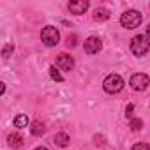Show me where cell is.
I'll return each mask as SVG.
<instances>
[{
	"instance_id": "obj_2",
	"label": "cell",
	"mask_w": 150,
	"mask_h": 150,
	"mask_svg": "<svg viewBox=\"0 0 150 150\" xmlns=\"http://www.w3.org/2000/svg\"><path fill=\"white\" fill-rule=\"evenodd\" d=\"M150 50V39L143 34L139 35H134L131 39V51L136 55V57H143L146 51Z\"/></svg>"
},
{
	"instance_id": "obj_1",
	"label": "cell",
	"mask_w": 150,
	"mask_h": 150,
	"mask_svg": "<svg viewBox=\"0 0 150 150\" xmlns=\"http://www.w3.org/2000/svg\"><path fill=\"white\" fill-rule=\"evenodd\" d=\"M141 20H143L141 13H138V11H134V9H129V11H125V13L120 16V25H122L124 28L131 30V28H138V27L141 25Z\"/></svg>"
},
{
	"instance_id": "obj_6",
	"label": "cell",
	"mask_w": 150,
	"mask_h": 150,
	"mask_svg": "<svg viewBox=\"0 0 150 150\" xmlns=\"http://www.w3.org/2000/svg\"><path fill=\"white\" fill-rule=\"evenodd\" d=\"M83 50H85L87 55H96L103 50V41L99 37H88L83 44Z\"/></svg>"
},
{
	"instance_id": "obj_18",
	"label": "cell",
	"mask_w": 150,
	"mask_h": 150,
	"mask_svg": "<svg viewBox=\"0 0 150 150\" xmlns=\"http://www.w3.org/2000/svg\"><path fill=\"white\" fill-rule=\"evenodd\" d=\"M76 39H78L76 35H69L67 37V46L69 48H74V46H76Z\"/></svg>"
},
{
	"instance_id": "obj_19",
	"label": "cell",
	"mask_w": 150,
	"mask_h": 150,
	"mask_svg": "<svg viewBox=\"0 0 150 150\" xmlns=\"http://www.w3.org/2000/svg\"><path fill=\"white\" fill-rule=\"evenodd\" d=\"M132 110H134V104H129V106L125 108V115L131 117V115H132Z\"/></svg>"
},
{
	"instance_id": "obj_11",
	"label": "cell",
	"mask_w": 150,
	"mask_h": 150,
	"mask_svg": "<svg viewBox=\"0 0 150 150\" xmlns=\"http://www.w3.org/2000/svg\"><path fill=\"white\" fill-rule=\"evenodd\" d=\"M69 141H71V138H69V134H65V132H57V134L53 136V143H55L57 146H67Z\"/></svg>"
},
{
	"instance_id": "obj_21",
	"label": "cell",
	"mask_w": 150,
	"mask_h": 150,
	"mask_svg": "<svg viewBox=\"0 0 150 150\" xmlns=\"http://www.w3.org/2000/svg\"><path fill=\"white\" fill-rule=\"evenodd\" d=\"M146 37L150 39V25H148V28H146Z\"/></svg>"
},
{
	"instance_id": "obj_4",
	"label": "cell",
	"mask_w": 150,
	"mask_h": 150,
	"mask_svg": "<svg viewBox=\"0 0 150 150\" xmlns=\"http://www.w3.org/2000/svg\"><path fill=\"white\" fill-rule=\"evenodd\" d=\"M41 39H42V42H44L46 46H50V48H51V46H57L58 41H60V32H58V28L48 25V27L42 28V32H41Z\"/></svg>"
},
{
	"instance_id": "obj_17",
	"label": "cell",
	"mask_w": 150,
	"mask_h": 150,
	"mask_svg": "<svg viewBox=\"0 0 150 150\" xmlns=\"http://www.w3.org/2000/svg\"><path fill=\"white\" fill-rule=\"evenodd\" d=\"M131 150H150V145L148 143H136Z\"/></svg>"
},
{
	"instance_id": "obj_20",
	"label": "cell",
	"mask_w": 150,
	"mask_h": 150,
	"mask_svg": "<svg viewBox=\"0 0 150 150\" xmlns=\"http://www.w3.org/2000/svg\"><path fill=\"white\" fill-rule=\"evenodd\" d=\"M34 150H48L46 146H37V148H34Z\"/></svg>"
},
{
	"instance_id": "obj_5",
	"label": "cell",
	"mask_w": 150,
	"mask_h": 150,
	"mask_svg": "<svg viewBox=\"0 0 150 150\" xmlns=\"http://www.w3.org/2000/svg\"><path fill=\"white\" fill-rule=\"evenodd\" d=\"M129 85H131L136 92H143V90H146V87L150 85V78L146 76L145 72H136V74H132V76H131Z\"/></svg>"
},
{
	"instance_id": "obj_8",
	"label": "cell",
	"mask_w": 150,
	"mask_h": 150,
	"mask_svg": "<svg viewBox=\"0 0 150 150\" xmlns=\"http://www.w3.org/2000/svg\"><path fill=\"white\" fill-rule=\"evenodd\" d=\"M69 11L72 13V14H85V11L88 9V2L87 0H74V2H69Z\"/></svg>"
},
{
	"instance_id": "obj_3",
	"label": "cell",
	"mask_w": 150,
	"mask_h": 150,
	"mask_svg": "<svg viewBox=\"0 0 150 150\" xmlns=\"http://www.w3.org/2000/svg\"><path fill=\"white\" fill-rule=\"evenodd\" d=\"M124 80L120 74H108L103 81V88L108 92V94H118L122 88H124Z\"/></svg>"
},
{
	"instance_id": "obj_10",
	"label": "cell",
	"mask_w": 150,
	"mask_h": 150,
	"mask_svg": "<svg viewBox=\"0 0 150 150\" xmlns=\"http://www.w3.org/2000/svg\"><path fill=\"white\" fill-rule=\"evenodd\" d=\"M7 145H9L11 148H20V146H23V136L18 134V132L9 134V138H7Z\"/></svg>"
},
{
	"instance_id": "obj_13",
	"label": "cell",
	"mask_w": 150,
	"mask_h": 150,
	"mask_svg": "<svg viewBox=\"0 0 150 150\" xmlns=\"http://www.w3.org/2000/svg\"><path fill=\"white\" fill-rule=\"evenodd\" d=\"M28 125V117L27 115H18L16 118H14V127H27Z\"/></svg>"
},
{
	"instance_id": "obj_7",
	"label": "cell",
	"mask_w": 150,
	"mask_h": 150,
	"mask_svg": "<svg viewBox=\"0 0 150 150\" xmlns=\"http://www.w3.org/2000/svg\"><path fill=\"white\" fill-rule=\"evenodd\" d=\"M57 67L60 69V71H72V67H74V58L71 57V55H67V53H60L58 57H57Z\"/></svg>"
},
{
	"instance_id": "obj_14",
	"label": "cell",
	"mask_w": 150,
	"mask_h": 150,
	"mask_svg": "<svg viewBox=\"0 0 150 150\" xmlns=\"http://www.w3.org/2000/svg\"><path fill=\"white\" fill-rule=\"evenodd\" d=\"M50 76H51V80H55V81H58V83L64 81V76L57 71V65H51V67H50Z\"/></svg>"
},
{
	"instance_id": "obj_12",
	"label": "cell",
	"mask_w": 150,
	"mask_h": 150,
	"mask_svg": "<svg viewBox=\"0 0 150 150\" xmlns=\"http://www.w3.org/2000/svg\"><path fill=\"white\" fill-rule=\"evenodd\" d=\"M110 18V11L106 9V7H97L96 11H94V21H106Z\"/></svg>"
},
{
	"instance_id": "obj_16",
	"label": "cell",
	"mask_w": 150,
	"mask_h": 150,
	"mask_svg": "<svg viewBox=\"0 0 150 150\" xmlns=\"http://www.w3.org/2000/svg\"><path fill=\"white\" fill-rule=\"evenodd\" d=\"M13 51H14V46H13V44H6L4 50H2V57H4V58H9Z\"/></svg>"
},
{
	"instance_id": "obj_9",
	"label": "cell",
	"mask_w": 150,
	"mask_h": 150,
	"mask_svg": "<svg viewBox=\"0 0 150 150\" xmlns=\"http://www.w3.org/2000/svg\"><path fill=\"white\" fill-rule=\"evenodd\" d=\"M44 131H46L44 122H41V120H34V122L30 124V132H32L34 136H42Z\"/></svg>"
},
{
	"instance_id": "obj_15",
	"label": "cell",
	"mask_w": 150,
	"mask_h": 150,
	"mask_svg": "<svg viewBox=\"0 0 150 150\" xmlns=\"http://www.w3.org/2000/svg\"><path fill=\"white\" fill-rule=\"evenodd\" d=\"M129 127H131V131H139V129L143 127V122H141V118H131V122H129Z\"/></svg>"
}]
</instances>
